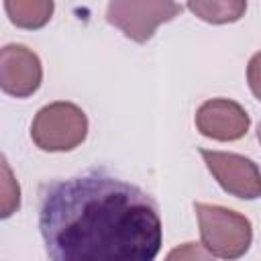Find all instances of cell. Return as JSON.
<instances>
[{
    "label": "cell",
    "instance_id": "cell-1",
    "mask_svg": "<svg viewBox=\"0 0 261 261\" xmlns=\"http://www.w3.org/2000/svg\"><path fill=\"white\" fill-rule=\"evenodd\" d=\"M39 228L49 261H153L163 241L155 200L102 171L43 186Z\"/></svg>",
    "mask_w": 261,
    "mask_h": 261
},
{
    "label": "cell",
    "instance_id": "cell-2",
    "mask_svg": "<svg viewBox=\"0 0 261 261\" xmlns=\"http://www.w3.org/2000/svg\"><path fill=\"white\" fill-rule=\"evenodd\" d=\"M198 224H200V237L202 247L220 259L234 261L243 257L253 241V228L251 222L224 206L214 204H194Z\"/></svg>",
    "mask_w": 261,
    "mask_h": 261
},
{
    "label": "cell",
    "instance_id": "cell-3",
    "mask_svg": "<svg viewBox=\"0 0 261 261\" xmlns=\"http://www.w3.org/2000/svg\"><path fill=\"white\" fill-rule=\"evenodd\" d=\"M88 135V118L84 110L71 102H51L43 106L31 126L35 145L43 151H71L84 143Z\"/></svg>",
    "mask_w": 261,
    "mask_h": 261
},
{
    "label": "cell",
    "instance_id": "cell-4",
    "mask_svg": "<svg viewBox=\"0 0 261 261\" xmlns=\"http://www.w3.org/2000/svg\"><path fill=\"white\" fill-rule=\"evenodd\" d=\"M181 12V6L175 2L161 0H143V2H110L106 6V20L120 29L128 39L145 43L153 37L155 29Z\"/></svg>",
    "mask_w": 261,
    "mask_h": 261
},
{
    "label": "cell",
    "instance_id": "cell-5",
    "mask_svg": "<svg viewBox=\"0 0 261 261\" xmlns=\"http://www.w3.org/2000/svg\"><path fill=\"white\" fill-rule=\"evenodd\" d=\"M200 155L224 192L243 200L261 198V171L257 163L243 155L224 151L202 149Z\"/></svg>",
    "mask_w": 261,
    "mask_h": 261
},
{
    "label": "cell",
    "instance_id": "cell-6",
    "mask_svg": "<svg viewBox=\"0 0 261 261\" xmlns=\"http://www.w3.org/2000/svg\"><path fill=\"white\" fill-rule=\"evenodd\" d=\"M43 80L41 59L24 45H4L0 51V86L6 94L27 98Z\"/></svg>",
    "mask_w": 261,
    "mask_h": 261
},
{
    "label": "cell",
    "instance_id": "cell-7",
    "mask_svg": "<svg viewBox=\"0 0 261 261\" xmlns=\"http://www.w3.org/2000/svg\"><path fill=\"white\" fill-rule=\"evenodd\" d=\"M249 114L245 108L226 98L204 102L196 112L198 130L214 141H237L249 130Z\"/></svg>",
    "mask_w": 261,
    "mask_h": 261
},
{
    "label": "cell",
    "instance_id": "cell-8",
    "mask_svg": "<svg viewBox=\"0 0 261 261\" xmlns=\"http://www.w3.org/2000/svg\"><path fill=\"white\" fill-rule=\"evenodd\" d=\"M8 18L20 29H41L53 14L51 0H6Z\"/></svg>",
    "mask_w": 261,
    "mask_h": 261
},
{
    "label": "cell",
    "instance_id": "cell-9",
    "mask_svg": "<svg viewBox=\"0 0 261 261\" xmlns=\"http://www.w3.org/2000/svg\"><path fill=\"white\" fill-rule=\"evenodd\" d=\"M188 8L206 22L224 24V22L239 20L247 10V2L243 0H196V2H188Z\"/></svg>",
    "mask_w": 261,
    "mask_h": 261
},
{
    "label": "cell",
    "instance_id": "cell-10",
    "mask_svg": "<svg viewBox=\"0 0 261 261\" xmlns=\"http://www.w3.org/2000/svg\"><path fill=\"white\" fill-rule=\"evenodd\" d=\"M2 177H0V216L8 218L10 214H14L20 206V188L18 181L12 175V169L6 161V157H2Z\"/></svg>",
    "mask_w": 261,
    "mask_h": 261
},
{
    "label": "cell",
    "instance_id": "cell-11",
    "mask_svg": "<svg viewBox=\"0 0 261 261\" xmlns=\"http://www.w3.org/2000/svg\"><path fill=\"white\" fill-rule=\"evenodd\" d=\"M167 257L171 261H214V255H210L198 243H184V245L171 249Z\"/></svg>",
    "mask_w": 261,
    "mask_h": 261
},
{
    "label": "cell",
    "instance_id": "cell-12",
    "mask_svg": "<svg viewBox=\"0 0 261 261\" xmlns=\"http://www.w3.org/2000/svg\"><path fill=\"white\" fill-rule=\"evenodd\" d=\"M247 82L257 100H261V51L255 53L247 65Z\"/></svg>",
    "mask_w": 261,
    "mask_h": 261
},
{
    "label": "cell",
    "instance_id": "cell-13",
    "mask_svg": "<svg viewBox=\"0 0 261 261\" xmlns=\"http://www.w3.org/2000/svg\"><path fill=\"white\" fill-rule=\"evenodd\" d=\"M257 137H259V141H261V122H259V126H257Z\"/></svg>",
    "mask_w": 261,
    "mask_h": 261
},
{
    "label": "cell",
    "instance_id": "cell-14",
    "mask_svg": "<svg viewBox=\"0 0 261 261\" xmlns=\"http://www.w3.org/2000/svg\"><path fill=\"white\" fill-rule=\"evenodd\" d=\"M165 261H171V259H169V257H167V259H165Z\"/></svg>",
    "mask_w": 261,
    "mask_h": 261
}]
</instances>
